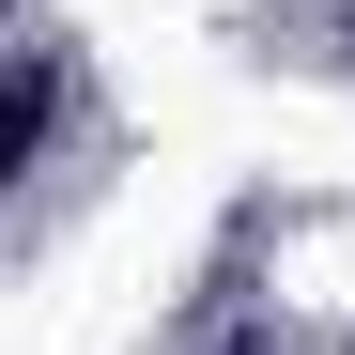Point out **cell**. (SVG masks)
<instances>
[{"instance_id": "6da1fadb", "label": "cell", "mask_w": 355, "mask_h": 355, "mask_svg": "<svg viewBox=\"0 0 355 355\" xmlns=\"http://www.w3.org/2000/svg\"><path fill=\"white\" fill-rule=\"evenodd\" d=\"M62 124H78V62L62 46H16V62H0V186H31Z\"/></svg>"}]
</instances>
